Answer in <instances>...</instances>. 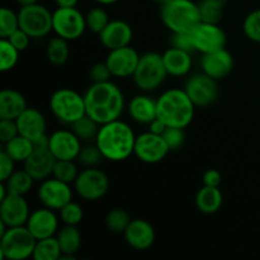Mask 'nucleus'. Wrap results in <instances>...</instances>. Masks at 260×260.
Segmentation results:
<instances>
[{"label":"nucleus","mask_w":260,"mask_h":260,"mask_svg":"<svg viewBox=\"0 0 260 260\" xmlns=\"http://www.w3.org/2000/svg\"><path fill=\"white\" fill-rule=\"evenodd\" d=\"M84 101L86 114L99 124L119 119L124 109L123 93L111 80L93 83L84 94Z\"/></svg>","instance_id":"obj_1"},{"label":"nucleus","mask_w":260,"mask_h":260,"mask_svg":"<svg viewBox=\"0 0 260 260\" xmlns=\"http://www.w3.org/2000/svg\"><path fill=\"white\" fill-rule=\"evenodd\" d=\"M134 129L119 119L102 124L96 135L95 144L103 154L104 159L109 161H123L128 159L135 151Z\"/></svg>","instance_id":"obj_2"},{"label":"nucleus","mask_w":260,"mask_h":260,"mask_svg":"<svg viewBox=\"0 0 260 260\" xmlns=\"http://www.w3.org/2000/svg\"><path fill=\"white\" fill-rule=\"evenodd\" d=\"M157 103V118L161 119L168 127L185 128L194 117L196 106L184 89H170L164 91Z\"/></svg>","instance_id":"obj_3"},{"label":"nucleus","mask_w":260,"mask_h":260,"mask_svg":"<svg viewBox=\"0 0 260 260\" xmlns=\"http://www.w3.org/2000/svg\"><path fill=\"white\" fill-rule=\"evenodd\" d=\"M160 18L172 33H190L201 23L197 3L169 0L160 8Z\"/></svg>","instance_id":"obj_4"},{"label":"nucleus","mask_w":260,"mask_h":260,"mask_svg":"<svg viewBox=\"0 0 260 260\" xmlns=\"http://www.w3.org/2000/svg\"><path fill=\"white\" fill-rule=\"evenodd\" d=\"M37 239L27 226L9 228L0 236V256L8 260H25L33 256Z\"/></svg>","instance_id":"obj_5"},{"label":"nucleus","mask_w":260,"mask_h":260,"mask_svg":"<svg viewBox=\"0 0 260 260\" xmlns=\"http://www.w3.org/2000/svg\"><path fill=\"white\" fill-rule=\"evenodd\" d=\"M50 108L53 116L66 124H73L86 114L84 95L69 88L58 89L51 95Z\"/></svg>","instance_id":"obj_6"},{"label":"nucleus","mask_w":260,"mask_h":260,"mask_svg":"<svg viewBox=\"0 0 260 260\" xmlns=\"http://www.w3.org/2000/svg\"><path fill=\"white\" fill-rule=\"evenodd\" d=\"M168 71L165 69L162 55L147 52L140 57L139 65L134 74V81L142 91L156 90L165 81Z\"/></svg>","instance_id":"obj_7"},{"label":"nucleus","mask_w":260,"mask_h":260,"mask_svg":"<svg viewBox=\"0 0 260 260\" xmlns=\"http://www.w3.org/2000/svg\"><path fill=\"white\" fill-rule=\"evenodd\" d=\"M19 28L32 38L46 37L52 30V13L38 3L27 7H20L18 12Z\"/></svg>","instance_id":"obj_8"},{"label":"nucleus","mask_w":260,"mask_h":260,"mask_svg":"<svg viewBox=\"0 0 260 260\" xmlns=\"http://www.w3.org/2000/svg\"><path fill=\"white\" fill-rule=\"evenodd\" d=\"M85 15L76 7L60 8L52 13V30L56 36L68 41H75L84 35L86 29Z\"/></svg>","instance_id":"obj_9"},{"label":"nucleus","mask_w":260,"mask_h":260,"mask_svg":"<svg viewBox=\"0 0 260 260\" xmlns=\"http://www.w3.org/2000/svg\"><path fill=\"white\" fill-rule=\"evenodd\" d=\"M74 188L79 197L85 201L102 200L109 189V178L96 168H86L79 173L74 182Z\"/></svg>","instance_id":"obj_10"},{"label":"nucleus","mask_w":260,"mask_h":260,"mask_svg":"<svg viewBox=\"0 0 260 260\" xmlns=\"http://www.w3.org/2000/svg\"><path fill=\"white\" fill-rule=\"evenodd\" d=\"M169 151L170 149L165 142L162 135H156L147 131L136 136L134 154L136 155L140 161L145 162V164H157V162L162 161Z\"/></svg>","instance_id":"obj_11"},{"label":"nucleus","mask_w":260,"mask_h":260,"mask_svg":"<svg viewBox=\"0 0 260 260\" xmlns=\"http://www.w3.org/2000/svg\"><path fill=\"white\" fill-rule=\"evenodd\" d=\"M38 200L43 207L60 211L63 206L73 200V190L68 183L55 177L47 178L41 183L38 188Z\"/></svg>","instance_id":"obj_12"},{"label":"nucleus","mask_w":260,"mask_h":260,"mask_svg":"<svg viewBox=\"0 0 260 260\" xmlns=\"http://www.w3.org/2000/svg\"><path fill=\"white\" fill-rule=\"evenodd\" d=\"M184 90L196 107L211 106L218 96L217 80L205 73L192 76L185 83Z\"/></svg>","instance_id":"obj_13"},{"label":"nucleus","mask_w":260,"mask_h":260,"mask_svg":"<svg viewBox=\"0 0 260 260\" xmlns=\"http://www.w3.org/2000/svg\"><path fill=\"white\" fill-rule=\"evenodd\" d=\"M196 51L201 53H210L213 51L225 48L228 37L220 24L201 22L194 29L190 32Z\"/></svg>","instance_id":"obj_14"},{"label":"nucleus","mask_w":260,"mask_h":260,"mask_svg":"<svg viewBox=\"0 0 260 260\" xmlns=\"http://www.w3.org/2000/svg\"><path fill=\"white\" fill-rule=\"evenodd\" d=\"M140 57L141 56L137 53L134 47L124 46V47L109 51L106 58V63L108 65L113 76L128 78V76H134L137 65H139Z\"/></svg>","instance_id":"obj_15"},{"label":"nucleus","mask_w":260,"mask_h":260,"mask_svg":"<svg viewBox=\"0 0 260 260\" xmlns=\"http://www.w3.org/2000/svg\"><path fill=\"white\" fill-rule=\"evenodd\" d=\"M29 206L24 200V196L8 194L0 201V221L8 228L24 226L29 218Z\"/></svg>","instance_id":"obj_16"},{"label":"nucleus","mask_w":260,"mask_h":260,"mask_svg":"<svg viewBox=\"0 0 260 260\" xmlns=\"http://www.w3.org/2000/svg\"><path fill=\"white\" fill-rule=\"evenodd\" d=\"M81 140L69 129H58L50 136L48 149L56 160H75L81 150Z\"/></svg>","instance_id":"obj_17"},{"label":"nucleus","mask_w":260,"mask_h":260,"mask_svg":"<svg viewBox=\"0 0 260 260\" xmlns=\"http://www.w3.org/2000/svg\"><path fill=\"white\" fill-rule=\"evenodd\" d=\"M56 161L57 160L48 147L35 146L33 152L23 162V165L35 182H43L53 174Z\"/></svg>","instance_id":"obj_18"},{"label":"nucleus","mask_w":260,"mask_h":260,"mask_svg":"<svg viewBox=\"0 0 260 260\" xmlns=\"http://www.w3.org/2000/svg\"><path fill=\"white\" fill-rule=\"evenodd\" d=\"M25 226L37 240H42L55 236L58 230V218L53 210L42 207L30 213Z\"/></svg>","instance_id":"obj_19"},{"label":"nucleus","mask_w":260,"mask_h":260,"mask_svg":"<svg viewBox=\"0 0 260 260\" xmlns=\"http://www.w3.org/2000/svg\"><path fill=\"white\" fill-rule=\"evenodd\" d=\"M234 65L235 62H234L233 55L225 48L210 53H203V57L201 60L203 73L216 80H221L230 75L231 71L234 70Z\"/></svg>","instance_id":"obj_20"},{"label":"nucleus","mask_w":260,"mask_h":260,"mask_svg":"<svg viewBox=\"0 0 260 260\" xmlns=\"http://www.w3.org/2000/svg\"><path fill=\"white\" fill-rule=\"evenodd\" d=\"M132 38H134V30L131 25L119 19L111 20L107 27L99 33L102 45L109 51L129 46Z\"/></svg>","instance_id":"obj_21"},{"label":"nucleus","mask_w":260,"mask_h":260,"mask_svg":"<svg viewBox=\"0 0 260 260\" xmlns=\"http://www.w3.org/2000/svg\"><path fill=\"white\" fill-rule=\"evenodd\" d=\"M124 240L135 250H147L155 243V230L150 222L142 218H135L123 233Z\"/></svg>","instance_id":"obj_22"},{"label":"nucleus","mask_w":260,"mask_h":260,"mask_svg":"<svg viewBox=\"0 0 260 260\" xmlns=\"http://www.w3.org/2000/svg\"><path fill=\"white\" fill-rule=\"evenodd\" d=\"M17 126L19 135L27 137L30 141H37L46 135L45 116L38 109L28 107L17 119Z\"/></svg>","instance_id":"obj_23"},{"label":"nucleus","mask_w":260,"mask_h":260,"mask_svg":"<svg viewBox=\"0 0 260 260\" xmlns=\"http://www.w3.org/2000/svg\"><path fill=\"white\" fill-rule=\"evenodd\" d=\"M128 113L137 123L149 124L157 117V103L151 96L140 94L128 103Z\"/></svg>","instance_id":"obj_24"},{"label":"nucleus","mask_w":260,"mask_h":260,"mask_svg":"<svg viewBox=\"0 0 260 260\" xmlns=\"http://www.w3.org/2000/svg\"><path fill=\"white\" fill-rule=\"evenodd\" d=\"M24 95L14 89L0 91V119H17L27 109Z\"/></svg>","instance_id":"obj_25"},{"label":"nucleus","mask_w":260,"mask_h":260,"mask_svg":"<svg viewBox=\"0 0 260 260\" xmlns=\"http://www.w3.org/2000/svg\"><path fill=\"white\" fill-rule=\"evenodd\" d=\"M165 69L168 75L173 76H184L192 69V56L190 52L179 50V48L170 47L162 53Z\"/></svg>","instance_id":"obj_26"},{"label":"nucleus","mask_w":260,"mask_h":260,"mask_svg":"<svg viewBox=\"0 0 260 260\" xmlns=\"http://www.w3.org/2000/svg\"><path fill=\"white\" fill-rule=\"evenodd\" d=\"M56 238L62 251L61 259H75V254L78 253L81 245V234L78 228L73 225H65L58 231Z\"/></svg>","instance_id":"obj_27"},{"label":"nucleus","mask_w":260,"mask_h":260,"mask_svg":"<svg viewBox=\"0 0 260 260\" xmlns=\"http://www.w3.org/2000/svg\"><path fill=\"white\" fill-rule=\"evenodd\" d=\"M223 203L222 192L218 187H206L203 185L196 196V206L206 215L216 213Z\"/></svg>","instance_id":"obj_28"},{"label":"nucleus","mask_w":260,"mask_h":260,"mask_svg":"<svg viewBox=\"0 0 260 260\" xmlns=\"http://www.w3.org/2000/svg\"><path fill=\"white\" fill-rule=\"evenodd\" d=\"M5 152L14 160L15 162H24L35 150V144L27 137L18 135L9 142L4 144L3 147Z\"/></svg>","instance_id":"obj_29"},{"label":"nucleus","mask_w":260,"mask_h":260,"mask_svg":"<svg viewBox=\"0 0 260 260\" xmlns=\"http://www.w3.org/2000/svg\"><path fill=\"white\" fill-rule=\"evenodd\" d=\"M197 4L201 22L220 24L225 15V0H200Z\"/></svg>","instance_id":"obj_30"},{"label":"nucleus","mask_w":260,"mask_h":260,"mask_svg":"<svg viewBox=\"0 0 260 260\" xmlns=\"http://www.w3.org/2000/svg\"><path fill=\"white\" fill-rule=\"evenodd\" d=\"M33 179L29 173L25 169L15 170L5 182H3L7 187L8 193L17 196H25L33 187Z\"/></svg>","instance_id":"obj_31"},{"label":"nucleus","mask_w":260,"mask_h":260,"mask_svg":"<svg viewBox=\"0 0 260 260\" xmlns=\"http://www.w3.org/2000/svg\"><path fill=\"white\" fill-rule=\"evenodd\" d=\"M69 41L62 37H53L48 41L46 55L48 61L55 66H61L69 60L70 56V48H69Z\"/></svg>","instance_id":"obj_32"},{"label":"nucleus","mask_w":260,"mask_h":260,"mask_svg":"<svg viewBox=\"0 0 260 260\" xmlns=\"http://www.w3.org/2000/svg\"><path fill=\"white\" fill-rule=\"evenodd\" d=\"M61 255L62 251L57 238L51 236V238L37 240L32 258L35 260H58L61 259Z\"/></svg>","instance_id":"obj_33"},{"label":"nucleus","mask_w":260,"mask_h":260,"mask_svg":"<svg viewBox=\"0 0 260 260\" xmlns=\"http://www.w3.org/2000/svg\"><path fill=\"white\" fill-rule=\"evenodd\" d=\"M101 126L102 124H99L98 122L94 121V119L91 118V117H89L88 114L83 116L81 118H79L78 121H75L71 124L73 132L81 140V141H91V140H95Z\"/></svg>","instance_id":"obj_34"},{"label":"nucleus","mask_w":260,"mask_h":260,"mask_svg":"<svg viewBox=\"0 0 260 260\" xmlns=\"http://www.w3.org/2000/svg\"><path fill=\"white\" fill-rule=\"evenodd\" d=\"M19 60V51L7 38L0 41V71L7 73L14 69Z\"/></svg>","instance_id":"obj_35"},{"label":"nucleus","mask_w":260,"mask_h":260,"mask_svg":"<svg viewBox=\"0 0 260 260\" xmlns=\"http://www.w3.org/2000/svg\"><path fill=\"white\" fill-rule=\"evenodd\" d=\"M131 217H129L128 212H126L122 208H114V210L109 211L108 215L106 217V225L109 231L114 234H123L126 229L128 228L129 222H131Z\"/></svg>","instance_id":"obj_36"},{"label":"nucleus","mask_w":260,"mask_h":260,"mask_svg":"<svg viewBox=\"0 0 260 260\" xmlns=\"http://www.w3.org/2000/svg\"><path fill=\"white\" fill-rule=\"evenodd\" d=\"M19 28L18 13L9 8L3 7L0 9V37L8 38Z\"/></svg>","instance_id":"obj_37"},{"label":"nucleus","mask_w":260,"mask_h":260,"mask_svg":"<svg viewBox=\"0 0 260 260\" xmlns=\"http://www.w3.org/2000/svg\"><path fill=\"white\" fill-rule=\"evenodd\" d=\"M79 175V170L74 160H57L53 168L52 177L62 180V182L71 184L76 180Z\"/></svg>","instance_id":"obj_38"},{"label":"nucleus","mask_w":260,"mask_h":260,"mask_svg":"<svg viewBox=\"0 0 260 260\" xmlns=\"http://www.w3.org/2000/svg\"><path fill=\"white\" fill-rule=\"evenodd\" d=\"M85 20L88 29L96 33V35H99L107 27V24L111 22L108 13L101 7L93 8V9L89 10L88 14L85 15Z\"/></svg>","instance_id":"obj_39"},{"label":"nucleus","mask_w":260,"mask_h":260,"mask_svg":"<svg viewBox=\"0 0 260 260\" xmlns=\"http://www.w3.org/2000/svg\"><path fill=\"white\" fill-rule=\"evenodd\" d=\"M103 159V154L96 144L83 146L78 155V161L85 168H95Z\"/></svg>","instance_id":"obj_40"},{"label":"nucleus","mask_w":260,"mask_h":260,"mask_svg":"<svg viewBox=\"0 0 260 260\" xmlns=\"http://www.w3.org/2000/svg\"><path fill=\"white\" fill-rule=\"evenodd\" d=\"M243 30L249 40L260 43V9L253 10L246 15L243 23Z\"/></svg>","instance_id":"obj_41"},{"label":"nucleus","mask_w":260,"mask_h":260,"mask_svg":"<svg viewBox=\"0 0 260 260\" xmlns=\"http://www.w3.org/2000/svg\"><path fill=\"white\" fill-rule=\"evenodd\" d=\"M83 217L84 212L81 206L79 203L73 202V201H70L68 205H65L60 210V218L65 225L78 226L83 221Z\"/></svg>","instance_id":"obj_42"},{"label":"nucleus","mask_w":260,"mask_h":260,"mask_svg":"<svg viewBox=\"0 0 260 260\" xmlns=\"http://www.w3.org/2000/svg\"><path fill=\"white\" fill-rule=\"evenodd\" d=\"M162 137H164L165 142H167L170 150H178L184 144V128H179V127H167V129L162 134Z\"/></svg>","instance_id":"obj_43"},{"label":"nucleus","mask_w":260,"mask_h":260,"mask_svg":"<svg viewBox=\"0 0 260 260\" xmlns=\"http://www.w3.org/2000/svg\"><path fill=\"white\" fill-rule=\"evenodd\" d=\"M19 135L15 119H0V141L7 144Z\"/></svg>","instance_id":"obj_44"},{"label":"nucleus","mask_w":260,"mask_h":260,"mask_svg":"<svg viewBox=\"0 0 260 260\" xmlns=\"http://www.w3.org/2000/svg\"><path fill=\"white\" fill-rule=\"evenodd\" d=\"M172 46L179 50L187 51V52L192 53L196 51L194 43H193L192 35L190 33H172Z\"/></svg>","instance_id":"obj_45"},{"label":"nucleus","mask_w":260,"mask_h":260,"mask_svg":"<svg viewBox=\"0 0 260 260\" xmlns=\"http://www.w3.org/2000/svg\"><path fill=\"white\" fill-rule=\"evenodd\" d=\"M89 76L93 80V83H104V81L111 80V78L113 75H112L106 61H104V62H98L91 66Z\"/></svg>","instance_id":"obj_46"},{"label":"nucleus","mask_w":260,"mask_h":260,"mask_svg":"<svg viewBox=\"0 0 260 260\" xmlns=\"http://www.w3.org/2000/svg\"><path fill=\"white\" fill-rule=\"evenodd\" d=\"M30 38L32 37H30L27 32H24L22 28H18V29L15 30L13 35H10L7 40H9L10 43H12L19 52H22V51H25L29 47Z\"/></svg>","instance_id":"obj_47"},{"label":"nucleus","mask_w":260,"mask_h":260,"mask_svg":"<svg viewBox=\"0 0 260 260\" xmlns=\"http://www.w3.org/2000/svg\"><path fill=\"white\" fill-rule=\"evenodd\" d=\"M14 164V160L4 150H2L0 152V182H5L15 172Z\"/></svg>","instance_id":"obj_48"},{"label":"nucleus","mask_w":260,"mask_h":260,"mask_svg":"<svg viewBox=\"0 0 260 260\" xmlns=\"http://www.w3.org/2000/svg\"><path fill=\"white\" fill-rule=\"evenodd\" d=\"M202 182L206 187H220L221 182H222V175L218 170L208 169L203 174Z\"/></svg>","instance_id":"obj_49"},{"label":"nucleus","mask_w":260,"mask_h":260,"mask_svg":"<svg viewBox=\"0 0 260 260\" xmlns=\"http://www.w3.org/2000/svg\"><path fill=\"white\" fill-rule=\"evenodd\" d=\"M167 124L161 121L160 118H155L154 121L150 122L149 123V131L152 132V134H156V135H162L164 131L167 129Z\"/></svg>","instance_id":"obj_50"},{"label":"nucleus","mask_w":260,"mask_h":260,"mask_svg":"<svg viewBox=\"0 0 260 260\" xmlns=\"http://www.w3.org/2000/svg\"><path fill=\"white\" fill-rule=\"evenodd\" d=\"M56 5L60 8H74L78 5L79 0H55Z\"/></svg>","instance_id":"obj_51"},{"label":"nucleus","mask_w":260,"mask_h":260,"mask_svg":"<svg viewBox=\"0 0 260 260\" xmlns=\"http://www.w3.org/2000/svg\"><path fill=\"white\" fill-rule=\"evenodd\" d=\"M17 3L20 7H27V5L36 4V3H38V0H17Z\"/></svg>","instance_id":"obj_52"},{"label":"nucleus","mask_w":260,"mask_h":260,"mask_svg":"<svg viewBox=\"0 0 260 260\" xmlns=\"http://www.w3.org/2000/svg\"><path fill=\"white\" fill-rule=\"evenodd\" d=\"M95 3H98V4L101 5H111V4H114V3H117L118 0H94Z\"/></svg>","instance_id":"obj_53"},{"label":"nucleus","mask_w":260,"mask_h":260,"mask_svg":"<svg viewBox=\"0 0 260 260\" xmlns=\"http://www.w3.org/2000/svg\"><path fill=\"white\" fill-rule=\"evenodd\" d=\"M154 2L157 3V4L162 5V4H165V3H167V2H169V0H154Z\"/></svg>","instance_id":"obj_54"}]
</instances>
